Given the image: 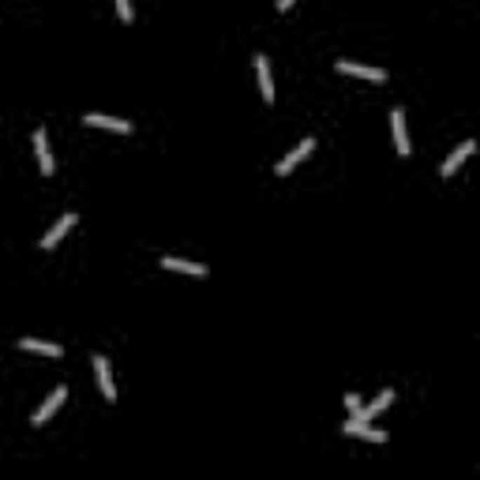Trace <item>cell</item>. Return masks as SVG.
<instances>
[{
    "mask_svg": "<svg viewBox=\"0 0 480 480\" xmlns=\"http://www.w3.org/2000/svg\"><path fill=\"white\" fill-rule=\"evenodd\" d=\"M274 4H278V12H286V8H293L297 0H274Z\"/></svg>",
    "mask_w": 480,
    "mask_h": 480,
    "instance_id": "cell-17",
    "label": "cell"
},
{
    "mask_svg": "<svg viewBox=\"0 0 480 480\" xmlns=\"http://www.w3.org/2000/svg\"><path fill=\"white\" fill-rule=\"evenodd\" d=\"M390 132H394V147H398V154L406 158V154H409V132H406V113H401V105L390 109Z\"/></svg>",
    "mask_w": 480,
    "mask_h": 480,
    "instance_id": "cell-2",
    "label": "cell"
},
{
    "mask_svg": "<svg viewBox=\"0 0 480 480\" xmlns=\"http://www.w3.org/2000/svg\"><path fill=\"white\" fill-rule=\"evenodd\" d=\"M345 409L353 413V420H368V413L360 409V398H356V394H349V398H345Z\"/></svg>",
    "mask_w": 480,
    "mask_h": 480,
    "instance_id": "cell-15",
    "label": "cell"
},
{
    "mask_svg": "<svg viewBox=\"0 0 480 480\" xmlns=\"http://www.w3.org/2000/svg\"><path fill=\"white\" fill-rule=\"evenodd\" d=\"M91 364H94V375H98V387H102L105 401H116V387H113V375H109V360L98 353V356H91Z\"/></svg>",
    "mask_w": 480,
    "mask_h": 480,
    "instance_id": "cell-3",
    "label": "cell"
},
{
    "mask_svg": "<svg viewBox=\"0 0 480 480\" xmlns=\"http://www.w3.org/2000/svg\"><path fill=\"white\" fill-rule=\"evenodd\" d=\"M161 267H166V270H177V274H195V278H203V274H206V267H203V263H188V259H173V255L161 259Z\"/></svg>",
    "mask_w": 480,
    "mask_h": 480,
    "instance_id": "cell-11",
    "label": "cell"
},
{
    "mask_svg": "<svg viewBox=\"0 0 480 480\" xmlns=\"http://www.w3.org/2000/svg\"><path fill=\"white\" fill-rule=\"evenodd\" d=\"M34 150H38V166H41V173H53V150H49V139H46V132H34Z\"/></svg>",
    "mask_w": 480,
    "mask_h": 480,
    "instance_id": "cell-12",
    "label": "cell"
},
{
    "mask_svg": "<svg viewBox=\"0 0 480 480\" xmlns=\"http://www.w3.org/2000/svg\"><path fill=\"white\" fill-rule=\"evenodd\" d=\"M72 225H75V214L68 211V214H64V218H60V222H57V225H53V229H49V233H46V236H41V248H46V252H49V248H57V244H60V240H64V233H68V229H72Z\"/></svg>",
    "mask_w": 480,
    "mask_h": 480,
    "instance_id": "cell-9",
    "label": "cell"
},
{
    "mask_svg": "<svg viewBox=\"0 0 480 480\" xmlns=\"http://www.w3.org/2000/svg\"><path fill=\"white\" fill-rule=\"evenodd\" d=\"M473 150H476V143H473V139H469V143H462V147H458L454 154H451V158H446L443 166H439V177H446V180H451V173H458V166H462V161H465L469 154H473Z\"/></svg>",
    "mask_w": 480,
    "mask_h": 480,
    "instance_id": "cell-8",
    "label": "cell"
},
{
    "mask_svg": "<svg viewBox=\"0 0 480 480\" xmlns=\"http://www.w3.org/2000/svg\"><path fill=\"white\" fill-rule=\"evenodd\" d=\"M345 435H360V439H368V443H387V432L368 428L364 420H349V424H345Z\"/></svg>",
    "mask_w": 480,
    "mask_h": 480,
    "instance_id": "cell-10",
    "label": "cell"
},
{
    "mask_svg": "<svg viewBox=\"0 0 480 480\" xmlns=\"http://www.w3.org/2000/svg\"><path fill=\"white\" fill-rule=\"evenodd\" d=\"M390 401H394V390H383V394H379L375 401H372V406H368L364 413H368V417H379V413H383L387 406H390Z\"/></svg>",
    "mask_w": 480,
    "mask_h": 480,
    "instance_id": "cell-14",
    "label": "cell"
},
{
    "mask_svg": "<svg viewBox=\"0 0 480 480\" xmlns=\"http://www.w3.org/2000/svg\"><path fill=\"white\" fill-rule=\"evenodd\" d=\"M255 72H259V94H263V102L270 105L274 102V79H270V60L263 53H255Z\"/></svg>",
    "mask_w": 480,
    "mask_h": 480,
    "instance_id": "cell-5",
    "label": "cell"
},
{
    "mask_svg": "<svg viewBox=\"0 0 480 480\" xmlns=\"http://www.w3.org/2000/svg\"><path fill=\"white\" fill-rule=\"evenodd\" d=\"M64 401H68V387H57V390L49 394V401H41V409L34 413V417H30V424H34V428H41L46 420H53V413H57Z\"/></svg>",
    "mask_w": 480,
    "mask_h": 480,
    "instance_id": "cell-1",
    "label": "cell"
},
{
    "mask_svg": "<svg viewBox=\"0 0 480 480\" xmlns=\"http://www.w3.org/2000/svg\"><path fill=\"white\" fill-rule=\"evenodd\" d=\"M338 72H342V75H360V79H372V83L387 79L383 68H364V64H356V60H338Z\"/></svg>",
    "mask_w": 480,
    "mask_h": 480,
    "instance_id": "cell-6",
    "label": "cell"
},
{
    "mask_svg": "<svg viewBox=\"0 0 480 480\" xmlns=\"http://www.w3.org/2000/svg\"><path fill=\"white\" fill-rule=\"evenodd\" d=\"M116 12H120V23H132V0H116Z\"/></svg>",
    "mask_w": 480,
    "mask_h": 480,
    "instance_id": "cell-16",
    "label": "cell"
},
{
    "mask_svg": "<svg viewBox=\"0 0 480 480\" xmlns=\"http://www.w3.org/2000/svg\"><path fill=\"white\" fill-rule=\"evenodd\" d=\"M83 124H91V128H109V132H120V135L132 132V120H116V116H105V113H86Z\"/></svg>",
    "mask_w": 480,
    "mask_h": 480,
    "instance_id": "cell-4",
    "label": "cell"
},
{
    "mask_svg": "<svg viewBox=\"0 0 480 480\" xmlns=\"http://www.w3.org/2000/svg\"><path fill=\"white\" fill-rule=\"evenodd\" d=\"M19 349H27V353H41V356H60V345L53 342H38V338H23Z\"/></svg>",
    "mask_w": 480,
    "mask_h": 480,
    "instance_id": "cell-13",
    "label": "cell"
},
{
    "mask_svg": "<svg viewBox=\"0 0 480 480\" xmlns=\"http://www.w3.org/2000/svg\"><path fill=\"white\" fill-rule=\"evenodd\" d=\"M312 150H315V139H300V147H293L289 154L278 161V177H286V173H289L293 166H297V161H304V158H308Z\"/></svg>",
    "mask_w": 480,
    "mask_h": 480,
    "instance_id": "cell-7",
    "label": "cell"
}]
</instances>
